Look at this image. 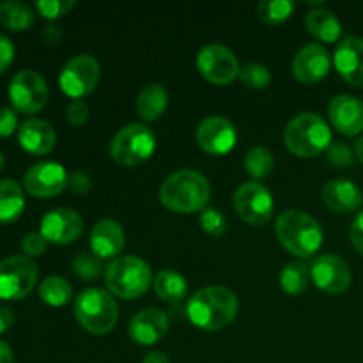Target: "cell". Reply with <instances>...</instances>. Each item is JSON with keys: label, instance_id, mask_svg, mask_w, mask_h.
<instances>
[{"label": "cell", "instance_id": "obj_49", "mask_svg": "<svg viewBox=\"0 0 363 363\" xmlns=\"http://www.w3.org/2000/svg\"><path fill=\"white\" fill-rule=\"evenodd\" d=\"M4 165H6V158H4L2 151H0V170H2V169H4Z\"/></svg>", "mask_w": 363, "mask_h": 363}, {"label": "cell", "instance_id": "obj_24", "mask_svg": "<svg viewBox=\"0 0 363 363\" xmlns=\"http://www.w3.org/2000/svg\"><path fill=\"white\" fill-rule=\"evenodd\" d=\"M305 27L315 39L323 43H335L342 32L339 18L335 16L333 11L326 9V7L312 9L305 18Z\"/></svg>", "mask_w": 363, "mask_h": 363}, {"label": "cell", "instance_id": "obj_32", "mask_svg": "<svg viewBox=\"0 0 363 363\" xmlns=\"http://www.w3.org/2000/svg\"><path fill=\"white\" fill-rule=\"evenodd\" d=\"M293 11L294 2L291 0H261L257 6V16L264 23L277 25L286 21Z\"/></svg>", "mask_w": 363, "mask_h": 363}, {"label": "cell", "instance_id": "obj_39", "mask_svg": "<svg viewBox=\"0 0 363 363\" xmlns=\"http://www.w3.org/2000/svg\"><path fill=\"white\" fill-rule=\"evenodd\" d=\"M46 243L48 241L45 240L41 233H30L21 241V250H23L25 257H39L46 250Z\"/></svg>", "mask_w": 363, "mask_h": 363}, {"label": "cell", "instance_id": "obj_7", "mask_svg": "<svg viewBox=\"0 0 363 363\" xmlns=\"http://www.w3.org/2000/svg\"><path fill=\"white\" fill-rule=\"evenodd\" d=\"M156 149V137L145 124L133 123L124 126L110 142V156L124 167H137L147 162Z\"/></svg>", "mask_w": 363, "mask_h": 363}, {"label": "cell", "instance_id": "obj_30", "mask_svg": "<svg viewBox=\"0 0 363 363\" xmlns=\"http://www.w3.org/2000/svg\"><path fill=\"white\" fill-rule=\"evenodd\" d=\"M311 268L305 262L293 261L280 272V287L289 294H300L311 282Z\"/></svg>", "mask_w": 363, "mask_h": 363}, {"label": "cell", "instance_id": "obj_42", "mask_svg": "<svg viewBox=\"0 0 363 363\" xmlns=\"http://www.w3.org/2000/svg\"><path fill=\"white\" fill-rule=\"evenodd\" d=\"M14 59V46L7 35L0 34V74L9 69Z\"/></svg>", "mask_w": 363, "mask_h": 363}, {"label": "cell", "instance_id": "obj_41", "mask_svg": "<svg viewBox=\"0 0 363 363\" xmlns=\"http://www.w3.org/2000/svg\"><path fill=\"white\" fill-rule=\"evenodd\" d=\"M18 128L16 112L11 108H0V138L13 135Z\"/></svg>", "mask_w": 363, "mask_h": 363}, {"label": "cell", "instance_id": "obj_29", "mask_svg": "<svg viewBox=\"0 0 363 363\" xmlns=\"http://www.w3.org/2000/svg\"><path fill=\"white\" fill-rule=\"evenodd\" d=\"M39 298H41L46 305L62 307V305L69 303V300L73 298V289H71V286L67 284L66 279L53 275L41 282V286H39Z\"/></svg>", "mask_w": 363, "mask_h": 363}, {"label": "cell", "instance_id": "obj_1", "mask_svg": "<svg viewBox=\"0 0 363 363\" xmlns=\"http://www.w3.org/2000/svg\"><path fill=\"white\" fill-rule=\"evenodd\" d=\"M186 314L191 325L197 328L206 332H218L236 318L238 298L227 287H204L188 300Z\"/></svg>", "mask_w": 363, "mask_h": 363}, {"label": "cell", "instance_id": "obj_47", "mask_svg": "<svg viewBox=\"0 0 363 363\" xmlns=\"http://www.w3.org/2000/svg\"><path fill=\"white\" fill-rule=\"evenodd\" d=\"M0 363H14L13 351L4 340H0Z\"/></svg>", "mask_w": 363, "mask_h": 363}, {"label": "cell", "instance_id": "obj_12", "mask_svg": "<svg viewBox=\"0 0 363 363\" xmlns=\"http://www.w3.org/2000/svg\"><path fill=\"white\" fill-rule=\"evenodd\" d=\"M197 67L202 77L215 85H227L240 77V62L227 46L206 45L197 55Z\"/></svg>", "mask_w": 363, "mask_h": 363}, {"label": "cell", "instance_id": "obj_38", "mask_svg": "<svg viewBox=\"0 0 363 363\" xmlns=\"http://www.w3.org/2000/svg\"><path fill=\"white\" fill-rule=\"evenodd\" d=\"M67 123L74 128H80L87 123L89 119V106L84 99H73V101L67 105L66 110Z\"/></svg>", "mask_w": 363, "mask_h": 363}, {"label": "cell", "instance_id": "obj_21", "mask_svg": "<svg viewBox=\"0 0 363 363\" xmlns=\"http://www.w3.org/2000/svg\"><path fill=\"white\" fill-rule=\"evenodd\" d=\"M18 142L30 155H48L55 147L57 135L52 124L43 119H27L18 128Z\"/></svg>", "mask_w": 363, "mask_h": 363}, {"label": "cell", "instance_id": "obj_31", "mask_svg": "<svg viewBox=\"0 0 363 363\" xmlns=\"http://www.w3.org/2000/svg\"><path fill=\"white\" fill-rule=\"evenodd\" d=\"M273 167H275V160H273L272 151L266 147H254L245 156V169H247L248 176H252L254 179L268 177Z\"/></svg>", "mask_w": 363, "mask_h": 363}, {"label": "cell", "instance_id": "obj_18", "mask_svg": "<svg viewBox=\"0 0 363 363\" xmlns=\"http://www.w3.org/2000/svg\"><path fill=\"white\" fill-rule=\"evenodd\" d=\"M328 116L333 126L347 137L363 131V101L357 96L339 94L328 105Z\"/></svg>", "mask_w": 363, "mask_h": 363}, {"label": "cell", "instance_id": "obj_14", "mask_svg": "<svg viewBox=\"0 0 363 363\" xmlns=\"http://www.w3.org/2000/svg\"><path fill=\"white\" fill-rule=\"evenodd\" d=\"M312 282L328 294H342L351 286V269L344 259L333 254L319 255L311 268Z\"/></svg>", "mask_w": 363, "mask_h": 363}, {"label": "cell", "instance_id": "obj_48", "mask_svg": "<svg viewBox=\"0 0 363 363\" xmlns=\"http://www.w3.org/2000/svg\"><path fill=\"white\" fill-rule=\"evenodd\" d=\"M354 156L363 163V137H360L354 144Z\"/></svg>", "mask_w": 363, "mask_h": 363}, {"label": "cell", "instance_id": "obj_11", "mask_svg": "<svg viewBox=\"0 0 363 363\" xmlns=\"http://www.w3.org/2000/svg\"><path fill=\"white\" fill-rule=\"evenodd\" d=\"M9 99L13 108L21 113H35L48 101L46 80L34 69H21L9 84Z\"/></svg>", "mask_w": 363, "mask_h": 363}, {"label": "cell", "instance_id": "obj_33", "mask_svg": "<svg viewBox=\"0 0 363 363\" xmlns=\"http://www.w3.org/2000/svg\"><path fill=\"white\" fill-rule=\"evenodd\" d=\"M240 78L247 87L250 89H264L272 82V74L266 66L259 62H248L240 69Z\"/></svg>", "mask_w": 363, "mask_h": 363}, {"label": "cell", "instance_id": "obj_28", "mask_svg": "<svg viewBox=\"0 0 363 363\" xmlns=\"http://www.w3.org/2000/svg\"><path fill=\"white\" fill-rule=\"evenodd\" d=\"M152 286H155V293L158 294L160 300L169 301V303L181 301L186 296L188 291L186 279L174 269H160Z\"/></svg>", "mask_w": 363, "mask_h": 363}, {"label": "cell", "instance_id": "obj_27", "mask_svg": "<svg viewBox=\"0 0 363 363\" xmlns=\"http://www.w3.org/2000/svg\"><path fill=\"white\" fill-rule=\"evenodd\" d=\"M34 23V11L21 0H6L0 4V25L7 30H27Z\"/></svg>", "mask_w": 363, "mask_h": 363}, {"label": "cell", "instance_id": "obj_43", "mask_svg": "<svg viewBox=\"0 0 363 363\" xmlns=\"http://www.w3.org/2000/svg\"><path fill=\"white\" fill-rule=\"evenodd\" d=\"M350 236H351V243H353V247L363 255V211L354 216L353 223H351Z\"/></svg>", "mask_w": 363, "mask_h": 363}, {"label": "cell", "instance_id": "obj_17", "mask_svg": "<svg viewBox=\"0 0 363 363\" xmlns=\"http://www.w3.org/2000/svg\"><path fill=\"white\" fill-rule=\"evenodd\" d=\"M332 67L328 50L319 43L303 46L293 59V74L298 82L312 85L321 82Z\"/></svg>", "mask_w": 363, "mask_h": 363}, {"label": "cell", "instance_id": "obj_20", "mask_svg": "<svg viewBox=\"0 0 363 363\" xmlns=\"http://www.w3.org/2000/svg\"><path fill=\"white\" fill-rule=\"evenodd\" d=\"M333 64L353 87H363V38H346L335 50Z\"/></svg>", "mask_w": 363, "mask_h": 363}, {"label": "cell", "instance_id": "obj_26", "mask_svg": "<svg viewBox=\"0 0 363 363\" xmlns=\"http://www.w3.org/2000/svg\"><path fill=\"white\" fill-rule=\"evenodd\" d=\"M23 208V188L14 179H0V222H14L16 218H20Z\"/></svg>", "mask_w": 363, "mask_h": 363}, {"label": "cell", "instance_id": "obj_45", "mask_svg": "<svg viewBox=\"0 0 363 363\" xmlns=\"http://www.w3.org/2000/svg\"><path fill=\"white\" fill-rule=\"evenodd\" d=\"M13 323H14L13 311L7 307H0V335H2V333H6L7 330L13 326Z\"/></svg>", "mask_w": 363, "mask_h": 363}, {"label": "cell", "instance_id": "obj_10", "mask_svg": "<svg viewBox=\"0 0 363 363\" xmlns=\"http://www.w3.org/2000/svg\"><path fill=\"white\" fill-rule=\"evenodd\" d=\"M99 62L89 53H80L64 64L59 77V85L73 99H82L91 94L99 82Z\"/></svg>", "mask_w": 363, "mask_h": 363}, {"label": "cell", "instance_id": "obj_16", "mask_svg": "<svg viewBox=\"0 0 363 363\" xmlns=\"http://www.w3.org/2000/svg\"><path fill=\"white\" fill-rule=\"evenodd\" d=\"M84 230V220L77 211L67 208H57L46 213L41 220V230L48 243L69 245L80 238Z\"/></svg>", "mask_w": 363, "mask_h": 363}, {"label": "cell", "instance_id": "obj_25", "mask_svg": "<svg viewBox=\"0 0 363 363\" xmlns=\"http://www.w3.org/2000/svg\"><path fill=\"white\" fill-rule=\"evenodd\" d=\"M169 105V94L160 84H147L137 98V112L142 121L151 123L162 117Z\"/></svg>", "mask_w": 363, "mask_h": 363}, {"label": "cell", "instance_id": "obj_9", "mask_svg": "<svg viewBox=\"0 0 363 363\" xmlns=\"http://www.w3.org/2000/svg\"><path fill=\"white\" fill-rule=\"evenodd\" d=\"M273 208L275 202L272 191L257 181L241 184L234 194V209L248 225L261 227L268 223L273 215Z\"/></svg>", "mask_w": 363, "mask_h": 363}, {"label": "cell", "instance_id": "obj_19", "mask_svg": "<svg viewBox=\"0 0 363 363\" xmlns=\"http://www.w3.org/2000/svg\"><path fill=\"white\" fill-rule=\"evenodd\" d=\"M169 330V318L160 308H144L131 318L128 333L131 340L140 346H152L165 337Z\"/></svg>", "mask_w": 363, "mask_h": 363}, {"label": "cell", "instance_id": "obj_8", "mask_svg": "<svg viewBox=\"0 0 363 363\" xmlns=\"http://www.w3.org/2000/svg\"><path fill=\"white\" fill-rule=\"evenodd\" d=\"M38 282V266L30 257L13 255L0 261V300H23Z\"/></svg>", "mask_w": 363, "mask_h": 363}, {"label": "cell", "instance_id": "obj_3", "mask_svg": "<svg viewBox=\"0 0 363 363\" xmlns=\"http://www.w3.org/2000/svg\"><path fill=\"white\" fill-rule=\"evenodd\" d=\"M275 233L280 245L301 259L314 255L323 243V230L318 220L300 209H287L280 213L275 223Z\"/></svg>", "mask_w": 363, "mask_h": 363}, {"label": "cell", "instance_id": "obj_40", "mask_svg": "<svg viewBox=\"0 0 363 363\" xmlns=\"http://www.w3.org/2000/svg\"><path fill=\"white\" fill-rule=\"evenodd\" d=\"M67 186L71 188V191H73V194L84 195V194H87V191H91L92 181H91V177H89V174L78 170V172H73L69 176Z\"/></svg>", "mask_w": 363, "mask_h": 363}, {"label": "cell", "instance_id": "obj_36", "mask_svg": "<svg viewBox=\"0 0 363 363\" xmlns=\"http://www.w3.org/2000/svg\"><path fill=\"white\" fill-rule=\"evenodd\" d=\"M74 6H77L74 0H38L35 2L39 13L48 20H55L62 14H67Z\"/></svg>", "mask_w": 363, "mask_h": 363}, {"label": "cell", "instance_id": "obj_34", "mask_svg": "<svg viewBox=\"0 0 363 363\" xmlns=\"http://www.w3.org/2000/svg\"><path fill=\"white\" fill-rule=\"evenodd\" d=\"M73 272L74 275L84 280H94L101 275V259L96 257L94 254H78L73 259Z\"/></svg>", "mask_w": 363, "mask_h": 363}, {"label": "cell", "instance_id": "obj_13", "mask_svg": "<svg viewBox=\"0 0 363 363\" xmlns=\"http://www.w3.org/2000/svg\"><path fill=\"white\" fill-rule=\"evenodd\" d=\"M66 169L57 162H39L25 172L23 186L32 197L48 199L59 195L67 186Z\"/></svg>", "mask_w": 363, "mask_h": 363}, {"label": "cell", "instance_id": "obj_46", "mask_svg": "<svg viewBox=\"0 0 363 363\" xmlns=\"http://www.w3.org/2000/svg\"><path fill=\"white\" fill-rule=\"evenodd\" d=\"M142 363H170V362L169 358H167V354L162 353V351H151V353L145 354Z\"/></svg>", "mask_w": 363, "mask_h": 363}, {"label": "cell", "instance_id": "obj_5", "mask_svg": "<svg viewBox=\"0 0 363 363\" xmlns=\"http://www.w3.org/2000/svg\"><path fill=\"white\" fill-rule=\"evenodd\" d=\"M105 284L116 296L135 300L149 289L152 284V273L144 259L124 255V257L113 259L106 266Z\"/></svg>", "mask_w": 363, "mask_h": 363}, {"label": "cell", "instance_id": "obj_22", "mask_svg": "<svg viewBox=\"0 0 363 363\" xmlns=\"http://www.w3.org/2000/svg\"><path fill=\"white\" fill-rule=\"evenodd\" d=\"M321 199L326 208L335 213H353L363 202L360 188L347 179H332L325 184Z\"/></svg>", "mask_w": 363, "mask_h": 363}, {"label": "cell", "instance_id": "obj_6", "mask_svg": "<svg viewBox=\"0 0 363 363\" xmlns=\"http://www.w3.org/2000/svg\"><path fill=\"white\" fill-rule=\"evenodd\" d=\"M74 315L80 326L94 335H105L119 319V307L112 294L92 287L82 291L74 300Z\"/></svg>", "mask_w": 363, "mask_h": 363}, {"label": "cell", "instance_id": "obj_2", "mask_svg": "<svg viewBox=\"0 0 363 363\" xmlns=\"http://www.w3.org/2000/svg\"><path fill=\"white\" fill-rule=\"evenodd\" d=\"M211 199V184L201 172L191 169L170 174L160 186V201L174 213L204 211Z\"/></svg>", "mask_w": 363, "mask_h": 363}, {"label": "cell", "instance_id": "obj_23", "mask_svg": "<svg viewBox=\"0 0 363 363\" xmlns=\"http://www.w3.org/2000/svg\"><path fill=\"white\" fill-rule=\"evenodd\" d=\"M92 254L98 259H112L124 248V230L116 220H101L92 227Z\"/></svg>", "mask_w": 363, "mask_h": 363}, {"label": "cell", "instance_id": "obj_37", "mask_svg": "<svg viewBox=\"0 0 363 363\" xmlns=\"http://www.w3.org/2000/svg\"><path fill=\"white\" fill-rule=\"evenodd\" d=\"M326 158L330 163H333L335 167H351L354 163V155L351 151L350 145H346L344 142H332L330 147L326 149Z\"/></svg>", "mask_w": 363, "mask_h": 363}, {"label": "cell", "instance_id": "obj_4", "mask_svg": "<svg viewBox=\"0 0 363 363\" xmlns=\"http://www.w3.org/2000/svg\"><path fill=\"white\" fill-rule=\"evenodd\" d=\"M287 149L300 158H314L332 144L328 123L315 112H301L289 121L284 133Z\"/></svg>", "mask_w": 363, "mask_h": 363}, {"label": "cell", "instance_id": "obj_35", "mask_svg": "<svg viewBox=\"0 0 363 363\" xmlns=\"http://www.w3.org/2000/svg\"><path fill=\"white\" fill-rule=\"evenodd\" d=\"M201 225L211 236L218 238L227 230V218L216 208H206L201 213Z\"/></svg>", "mask_w": 363, "mask_h": 363}, {"label": "cell", "instance_id": "obj_15", "mask_svg": "<svg viewBox=\"0 0 363 363\" xmlns=\"http://www.w3.org/2000/svg\"><path fill=\"white\" fill-rule=\"evenodd\" d=\"M197 144L211 156L227 155L236 144V128L225 117H208L197 128Z\"/></svg>", "mask_w": 363, "mask_h": 363}, {"label": "cell", "instance_id": "obj_44", "mask_svg": "<svg viewBox=\"0 0 363 363\" xmlns=\"http://www.w3.org/2000/svg\"><path fill=\"white\" fill-rule=\"evenodd\" d=\"M62 38V30L57 25H48V27L43 30V39H45L46 45H57Z\"/></svg>", "mask_w": 363, "mask_h": 363}]
</instances>
